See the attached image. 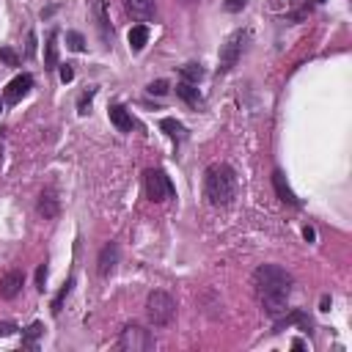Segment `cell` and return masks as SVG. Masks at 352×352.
Here are the masks:
<instances>
[{
  "label": "cell",
  "instance_id": "6da1fadb",
  "mask_svg": "<svg viewBox=\"0 0 352 352\" xmlns=\"http://www.w3.org/2000/svg\"><path fill=\"white\" fill-rule=\"evenodd\" d=\"M253 292L261 302V308L270 316H283L289 311V294H292V275L278 264H261L253 272Z\"/></svg>",
  "mask_w": 352,
  "mask_h": 352
},
{
  "label": "cell",
  "instance_id": "7402d4cb",
  "mask_svg": "<svg viewBox=\"0 0 352 352\" xmlns=\"http://www.w3.org/2000/svg\"><path fill=\"white\" fill-rule=\"evenodd\" d=\"M66 47L74 50V52H82V50H85V38H82V33L69 30V33H66Z\"/></svg>",
  "mask_w": 352,
  "mask_h": 352
},
{
  "label": "cell",
  "instance_id": "603a6c76",
  "mask_svg": "<svg viewBox=\"0 0 352 352\" xmlns=\"http://www.w3.org/2000/svg\"><path fill=\"white\" fill-rule=\"evenodd\" d=\"M0 60L6 66H19V55L11 50V47H0Z\"/></svg>",
  "mask_w": 352,
  "mask_h": 352
},
{
  "label": "cell",
  "instance_id": "d6986e66",
  "mask_svg": "<svg viewBox=\"0 0 352 352\" xmlns=\"http://www.w3.org/2000/svg\"><path fill=\"white\" fill-rule=\"evenodd\" d=\"M179 74H182L184 82H195V85H198V80L204 77V69H201V63H184V66L179 69Z\"/></svg>",
  "mask_w": 352,
  "mask_h": 352
},
{
  "label": "cell",
  "instance_id": "5bb4252c",
  "mask_svg": "<svg viewBox=\"0 0 352 352\" xmlns=\"http://www.w3.org/2000/svg\"><path fill=\"white\" fill-rule=\"evenodd\" d=\"M272 187H275V192H278V198H280L283 204H289V206H300L297 195L292 192V187L286 184V176H283L280 170H272Z\"/></svg>",
  "mask_w": 352,
  "mask_h": 352
},
{
  "label": "cell",
  "instance_id": "4fadbf2b",
  "mask_svg": "<svg viewBox=\"0 0 352 352\" xmlns=\"http://www.w3.org/2000/svg\"><path fill=\"white\" fill-rule=\"evenodd\" d=\"M110 121H113V126L118 129V132H132L135 129V118L129 116V110L124 107V104H110Z\"/></svg>",
  "mask_w": 352,
  "mask_h": 352
},
{
  "label": "cell",
  "instance_id": "1f68e13d",
  "mask_svg": "<svg viewBox=\"0 0 352 352\" xmlns=\"http://www.w3.org/2000/svg\"><path fill=\"white\" fill-rule=\"evenodd\" d=\"M182 3H198V0H182Z\"/></svg>",
  "mask_w": 352,
  "mask_h": 352
},
{
  "label": "cell",
  "instance_id": "7a4b0ae2",
  "mask_svg": "<svg viewBox=\"0 0 352 352\" xmlns=\"http://www.w3.org/2000/svg\"><path fill=\"white\" fill-rule=\"evenodd\" d=\"M204 195L212 206H228L236 195V176L226 162H212L204 173Z\"/></svg>",
  "mask_w": 352,
  "mask_h": 352
},
{
  "label": "cell",
  "instance_id": "277c9868",
  "mask_svg": "<svg viewBox=\"0 0 352 352\" xmlns=\"http://www.w3.org/2000/svg\"><path fill=\"white\" fill-rule=\"evenodd\" d=\"M143 187H146L148 201H154V204H162V201H168V198L176 195L173 182H170L168 173L160 170V168H148V170L143 173Z\"/></svg>",
  "mask_w": 352,
  "mask_h": 352
},
{
  "label": "cell",
  "instance_id": "5b68a950",
  "mask_svg": "<svg viewBox=\"0 0 352 352\" xmlns=\"http://www.w3.org/2000/svg\"><path fill=\"white\" fill-rule=\"evenodd\" d=\"M245 41H248V33L245 30H234L223 44H220V55H217V72L226 74L236 66V60L242 58V50H245Z\"/></svg>",
  "mask_w": 352,
  "mask_h": 352
},
{
  "label": "cell",
  "instance_id": "44dd1931",
  "mask_svg": "<svg viewBox=\"0 0 352 352\" xmlns=\"http://www.w3.org/2000/svg\"><path fill=\"white\" fill-rule=\"evenodd\" d=\"M38 336H41V322H33L28 330H25V338H22V346H28V349H33L36 346V341H38Z\"/></svg>",
  "mask_w": 352,
  "mask_h": 352
},
{
  "label": "cell",
  "instance_id": "4316f807",
  "mask_svg": "<svg viewBox=\"0 0 352 352\" xmlns=\"http://www.w3.org/2000/svg\"><path fill=\"white\" fill-rule=\"evenodd\" d=\"M44 280H47V264H38V270H36V286L44 292Z\"/></svg>",
  "mask_w": 352,
  "mask_h": 352
},
{
  "label": "cell",
  "instance_id": "3957f363",
  "mask_svg": "<svg viewBox=\"0 0 352 352\" xmlns=\"http://www.w3.org/2000/svg\"><path fill=\"white\" fill-rule=\"evenodd\" d=\"M173 316H176V300L168 292L157 289V292H151L146 297V319H148V324L168 327L173 322Z\"/></svg>",
  "mask_w": 352,
  "mask_h": 352
},
{
  "label": "cell",
  "instance_id": "484cf974",
  "mask_svg": "<svg viewBox=\"0 0 352 352\" xmlns=\"http://www.w3.org/2000/svg\"><path fill=\"white\" fill-rule=\"evenodd\" d=\"M58 74H60V82H72V80H74V69H72V63H63Z\"/></svg>",
  "mask_w": 352,
  "mask_h": 352
},
{
  "label": "cell",
  "instance_id": "f546056e",
  "mask_svg": "<svg viewBox=\"0 0 352 352\" xmlns=\"http://www.w3.org/2000/svg\"><path fill=\"white\" fill-rule=\"evenodd\" d=\"M36 52V33H28V58Z\"/></svg>",
  "mask_w": 352,
  "mask_h": 352
},
{
  "label": "cell",
  "instance_id": "ffe728a7",
  "mask_svg": "<svg viewBox=\"0 0 352 352\" xmlns=\"http://www.w3.org/2000/svg\"><path fill=\"white\" fill-rule=\"evenodd\" d=\"M72 286H74V278H69V280H66V283L60 286V292L55 294V300H52V314H55V316L60 314V308H63V300L69 297V292H72Z\"/></svg>",
  "mask_w": 352,
  "mask_h": 352
},
{
  "label": "cell",
  "instance_id": "30bf717a",
  "mask_svg": "<svg viewBox=\"0 0 352 352\" xmlns=\"http://www.w3.org/2000/svg\"><path fill=\"white\" fill-rule=\"evenodd\" d=\"M36 209H38V214H41L44 220H52V217H58L60 204H58V198H55L52 190H41V192H38V201H36Z\"/></svg>",
  "mask_w": 352,
  "mask_h": 352
},
{
  "label": "cell",
  "instance_id": "9a60e30c",
  "mask_svg": "<svg viewBox=\"0 0 352 352\" xmlns=\"http://www.w3.org/2000/svg\"><path fill=\"white\" fill-rule=\"evenodd\" d=\"M44 66L55 69L58 66V30L47 33V44H44Z\"/></svg>",
  "mask_w": 352,
  "mask_h": 352
},
{
  "label": "cell",
  "instance_id": "e0dca14e",
  "mask_svg": "<svg viewBox=\"0 0 352 352\" xmlns=\"http://www.w3.org/2000/svg\"><path fill=\"white\" fill-rule=\"evenodd\" d=\"M126 38H129V50H132V52H140V50L146 47V41H148V28H146V25H135Z\"/></svg>",
  "mask_w": 352,
  "mask_h": 352
},
{
  "label": "cell",
  "instance_id": "cb8c5ba5",
  "mask_svg": "<svg viewBox=\"0 0 352 352\" xmlns=\"http://www.w3.org/2000/svg\"><path fill=\"white\" fill-rule=\"evenodd\" d=\"M151 96H165L168 94V82L165 80H154V82H148V88H146Z\"/></svg>",
  "mask_w": 352,
  "mask_h": 352
},
{
  "label": "cell",
  "instance_id": "d6a6232c",
  "mask_svg": "<svg viewBox=\"0 0 352 352\" xmlns=\"http://www.w3.org/2000/svg\"><path fill=\"white\" fill-rule=\"evenodd\" d=\"M0 110H3V102H0Z\"/></svg>",
  "mask_w": 352,
  "mask_h": 352
},
{
  "label": "cell",
  "instance_id": "8fae6325",
  "mask_svg": "<svg viewBox=\"0 0 352 352\" xmlns=\"http://www.w3.org/2000/svg\"><path fill=\"white\" fill-rule=\"evenodd\" d=\"M96 264H99V267H96V270H99V275H102V278H107V275L116 270V264H118V245H116V242L104 245V248L99 250V261H96Z\"/></svg>",
  "mask_w": 352,
  "mask_h": 352
},
{
  "label": "cell",
  "instance_id": "83f0119b",
  "mask_svg": "<svg viewBox=\"0 0 352 352\" xmlns=\"http://www.w3.org/2000/svg\"><path fill=\"white\" fill-rule=\"evenodd\" d=\"M245 3H248V0H226V3H223V8L234 14V11H242V8H245Z\"/></svg>",
  "mask_w": 352,
  "mask_h": 352
},
{
  "label": "cell",
  "instance_id": "4dcf8cb0",
  "mask_svg": "<svg viewBox=\"0 0 352 352\" xmlns=\"http://www.w3.org/2000/svg\"><path fill=\"white\" fill-rule=\"evenodd\" d=\"M0 165H3V140H0Z\"/></svg>",
  "mask_w": 352,
  "mask_h": 352
},
{
  "label": "cell",
  "instance_id": "ac0fdd59",
  "mask_svg": "<svg viewBox=\"0 0 352 352\" xmlns=\"http://www.w3.org/2000/svg\"><path fill=\"white\" fill-rule=\"evenodd\" d=\"M160 129H162L173 143H182V140H184V126H182V121H176V118H162V121H160Z\"/></svg>",
  "mask_w": 352,
  "mask_h": 352
},
{
  "label": "cell",
  "instance_id": "9c48e42d",
  "mask_svg": "<svg viewBox=\"0 0 352 352\" xmlns=\"http://www.w3.org/2000/svg\"><path fill=\"white\" fill-rule=\"evenodd\" d=\"M25 286V275L19 270H8L6 275H0V297L3 300H14Z\"/></svg>",
  "mask_w": 352,
  "mask_h": 352
},
{
  "label": "cell",
  "instance_id": "d4e9b609",
  "mask_svg": "<svg viewBox=\"0 0 352 352\" xmlns=\"http://www.w3.org/2000/svg\"><path fill=\"white\" fill-rule=\"evenodd\" d=\"M91 99H94V88H88L82 96H80V102H77V113H88V107H91Z\"/></svg>",
  "mask_w": 352,
  "mask_h": 352
},
{
  "label": "cell",
  "instance_id": "52a82bcc",
  "mask_svg": "<svg viewBox=\"0 0 352 352\" xmlns=\"http://www.w3.org/2000/svg\"><path fill=\"white\" fill-rule=\"evenodd\" d=\"M30 88H33V77H30V74H16V77L6 85V91H3V102H6V104H16L22 96H28Z\"/></svg>",
  "mask_w": 352,
  "mask_h": 352
},
{
  "label": "cell",
  "instance_id": "7c38bea8",
  "mask_svg": "<svg viewBox=\"0 0 352 352\" xmlns=\"http://www.w3.org/2000/svg\"><path fill=\"white\" fill-rule=\"evenodd\" d=\"M124 8H126V14H129L132 19H140V22L151 19L154 11H157L154 0H124Z\"/></svg>",
  "mask_w": 352,
  "mask_h": 352
},
{
  "label": "cell",
  "instance_id": "f1b7e54d",
  "mask_svg": "<svg viewBox=\"0 0 352 352\" xmlns=\"http://www.w3.org/2000/svg\"><path fill=\"white\" fill-rule=\"evenodd\" d=\"M11 333H16V324L3 322V324H0V336H11Z\"/></svg>",
  "mask_w": 352,
  "mask_h": 352
},
{
  "label": "cell",
  "instance_id": "8992f818",
  "mask_svg": "<svg viewBox=\"0 0 352 352\" xmlns=\"http://www.w3.org/2000/svg\"><path fill=\"white\" fill-rule=\"evenodd\" d=\"M116 346L126 349V352H148V349H154V336L143 324H126L121 330Z\"/></svg>",
  "mask_w": 352,
  "mask_h": 352
},
{
  "label": "cell",
  "instance_id": "2e32d148",
  "mask_svg": "<svg viewBox=\"0 0 352 352\" xmlns=\"http://www.w3.org/2000/svg\"><path fill=\"white\" fill-rule=\"evenodd\" d=\"M176 96L182 102H187V104H198L201 102V91L195 88V82H184V80L176 82Z\"/></svg>",
  "mask_w": 352,
  "mask_h": 352
},
{
  "label": "cell",
  "instance_id": "ba28073f",
  "mask_svg": "<svg viewBox=\"0 0 352 352\" xmlns=\"http://www.w3.org/2000/svg\"><path fill=\"white\" fill-rule=\"evenodd\" d=\"M91 11H94V19H96V30H99L102 44L110 47L113 44V28H110V19H107L104 0H91Z\"/></svg>",
  "mask_w": 352,
  "mask_h": 352
}]
</instances>
